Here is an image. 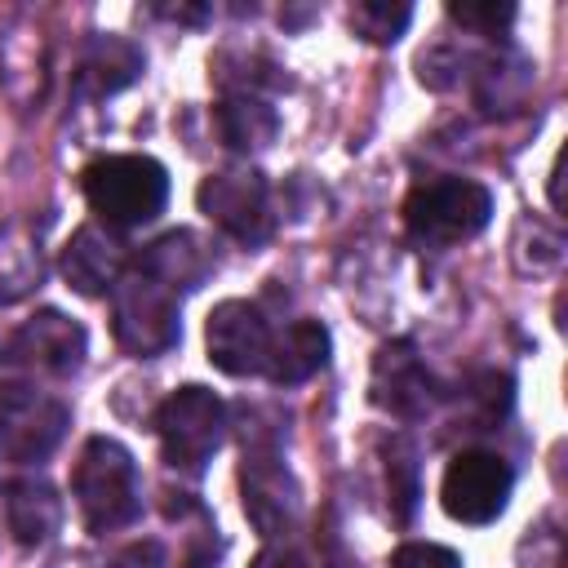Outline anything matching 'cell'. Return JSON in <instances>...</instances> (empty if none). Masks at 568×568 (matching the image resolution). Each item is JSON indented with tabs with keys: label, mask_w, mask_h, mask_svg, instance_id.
<instances>
[{
	"label": "cell",
	"mask_w": 568,
	"mask_h": 568,
	"mask_svg": "<svg viewBox=\"0 0 568 568\" xmlns=\"http://www.w3.org/2000/svg\"><path fill=\"white\" fill-rule=\"evenodd\" d=\"M80 191L106 226L129 231V226H146L164 213L169 169L151 155H98L93 164H84Z\"/></svg>",
	"instance_id": "6da1fadb"
},
{
	"label": "cell",
	"mask_w": 568,
	"mask_h": 568,
	"mask_svg": "<svg viewBox=\"0 0 568 568\" xmlns=\"http://www.w3.org/2000/svg\"><path fill=\"white\" fill-rule=\"evenodd\" d=\"M4 524H9L13 541L44 546L62 528V497L53 493V484L22 475V479L4 484Z\"/></svg>",
	"instance_id": "2e32d148"
},
{
	"label": "cell",
	"mask_w": 568,
	"mask_h": 568,
	"mask_svg": "<svg viewBox=\"0 0 568 568\" xmlns=\"http://www.w3.org/2000/svg\"><path fill=\"white\" fill-rule=\"evenodd\" d=\"M386 488H390V515L408 524L417 510V457L404 439H390L386 448Z\"/></svg>",
	"instance_id": "44dd1931"
},
{
	"label": "cell",
	"mask_w": 568,
	"mask_h": 568,
	"mask_svg": "<svg viewBox=\"0 0 568 568\" xmlns=\"http://www.w3.org/2000/svg\"><path fill=\"white\" fill-rule=\"evenodd\" d=\"M528 89H532V67L524 58H506V62L493 58L479 71V102H484V111H515Z\"/></svg>",
	"instance_id": "d6986e66"
},
{
	"label": "cell",
	"mask_w": 568,
	"mask_h": 568,
	"mask_svg": "<svg viewBox=\"0 0 568 568\" xmlns=\"http://www.w3.org/2000/svg\"><path fill=\"white\" fill-rule=\"evenodd\" d=\"M200 213L209 222H217L231 240H240L244 248H257L275 235V213H271V186L257 169H226L200 182L195 191Z\"/></svg>",
	"instance_id": "8992f818"
},
{
	"label": "cell",
	"mask_w": 568,
	"mask_h": 568,
	"mask_svg": "<svg viewBox=\"0 0 568 568\" xmlns=\"http://www.w3.org/2000/svg\"><path fill=\"white\" fill-rule=\"evenodd\" d=\"M351 31L368 44H395L408 22H413V4H390V0H359L351 4Z\"/></svg>",
	"instance_id": "ffe728a7"
},
{
	"label": "cell",
	"mask_w": 568,
	"mask_h": 568,
	"mask_svg": "<svg viewBox=\"0 0 568 568\" xmlns=\"http://www.w3.org/2000/svg\"><path fill=\"white\" fill-rule=\"evenodd\" d=\"M328 364V328L320 320H293L271 337L266 377L275 386H302Z\"/></svg>",
	"instance_id": "9a60e30c"
},
{
	"label": "cell",
	"mask_w": 568,
	"mask_h": 568,
	"mask_svg": "<svg viewBox=\"0 0 568 568\" xmlns=\"http://www.w3.org/2000/svg\"><path fill=\"white\" fill-rule=\"evenodd\" d=\"M271 324L262 320V311L253 302H217L209 311V324H204V346H209V359L213 368L231 373V377H253V373H266V359H271Z\"/></svg>",
	"instance_id": "9c48e42d"
},
{
	"label": "cell",
	"mask_w": 568,
	"mask_h": 568,
	"mask_svg": "<svg viewBox=\"0 0 568 568\" xmlns=\"http://www.w3.org/2000/svg\"><path fill=\"white\" fill-rule=\"evenodd\" d=\"M515 488V470L488 453V448H466L448 462L444 484H439V501L457 524H493Z\"/></svg>",
	"instance_id": "52a82bcc"
},
{
	"label": "cell",
	"mask_w": 568,
	"mask_h": 568,
	"mask_svg": "<svg viewBox=\"0 0 568 568\" xmlns=\"http://www.w3.org/2000/svg\"><path fill=\"white\" fill-rule=\"evenodd\" d=\"M142 67H146V58H142V49L133 40H124V36H93L84 44L80 62H75V98H89V102L111 98V93L129 89L142 75Z\"/></svg>",
	"instance_id": "4fadbf2b"
},
{
	"label": "cell",
	"mask_w": 568,
	"mask_h": 568,
	"mask_svg": "<svg viewBox=\"0 0 568 568\" xmlns=\"http://www.w3.org/2000/svg\"><path fill=\"white\" fill-rule=\"evenodd\" d=\"M253 568H306V559H302L293 546H266V550L253 559Z\"/></svg>",
	"instance_id": "484cf974"
},
{
	"label": "cell",
	"mask_w": 568,
	"mask_h": 568,
	"mask_svg": "<svg viewBox=\"0 0 568 568\" xmlns=\"http://www.w3.org/2000/svg\"><path fill=\"white\" fill-rule=\"evenodd\" d=\"M493 217V191L475 178H435L404 200V226L417 244L448 248L479 235Z\"/></svg>",
	"instance_id": "3957f363"
},
{
	"label": "cell",
	"mask_w": 568,
	"mask_h": 568,
	"mask_svg": "<svg viewBox=\"0 0 568 568\" xmlns=\"http://www.w3.org/2000/svg\"><path fill=\"white\" fill-rule=\"evenodd\" d=\"M430 373L408 342H390L373 359V404L390 408L395 417H422L430 408Z\"/></svg>",
	"instance_id": "7c38bea8"
},
{
	"label": "cell",
	"mask_w": 568,
	"mask_h": 568,
	"mask_svg": "<svg viewBox=\"0 0 568 568\" xmlns=\"http://www.w3.org/2000/svg\"><path fill=\"white\" fill-rule=\"evenodd\" d=\"M155 435L173 470L200 475L226 439V404L209 386H178L155 413Z\"/></svg>",
	"instance_id": "277c9868"
},
{
	"label": "cell",
	"mask_w": 568,
	"mask_h": 568,
	"mask_svg": "<svg viewBox=\"0 0 568 568\" xmlns=\"http://www.w3.org/2000/svg\"><path fill=\"white\" fill-rule=\"evenodd\" d=\"M138 271L151 275L155 284H164L169 293H191L213 275V248L195 231L182 226V231H169L155 244H146Z\"/></svg>",
	"instance_id": "5bb4252c"
},
{
	"label": "cell",
	"mask_w": 568,
	"mask_h": 568,
	"mask_svg": "<svg viewBox=\"0 0 568 568\" xmlns=\"http://www.w3.org/2000/svg\"><path fill=\"white\" fill-rule=\"evenodd\" d=\"M448 18L470 27V31H479V36H497V31L510 27L515 4H448Z\"/></svg>",
	"instance_id": "7402d4cb"
},
{
	"label": "cell",
	"mask_w": 568,
	"mask_h": 568,
	"mask_svg": "<svg viewBox=\"0 0 568 568\" xmlns=\"http://www.w3.org/2000/svg\"><path fill=\"white\" fill-rule=\"evenodd\" d=\"M164 18H173V22H204L209 18V9H160Z\"/></svg>",
	"instance_id": "4316f807"
},
{
	"label": "cell",
	"mask_w": 568,
	"mask_h": 568,
	"mask_svg": "<svg viewBox=\"0 0 568 568\" xmlns=\"http://www.w3.org/2000/svg\"><path fill=\"white\" fill-rule=\"evenodd\" d=\"M213 124L231 151H262L280 133V115L262 93H226L213 111Z\"/></svg>",
	"instance_id": "e0dca14e"
},
{
	"label": "cell",
	"mask_w": 568,
	"mask_h": 568,
	"mask_svg": "<svg viewBox=\"0 0 568 568\" xmlns=\"http://www.w3.org/2000/svg\"><path fill=\"white\" fill-rule=\"evenodd\" d=\"M44 275L40 248L22 226H4L0 231V302H18L27 297Z\"/></svg>",
	"instance_id": "ac0fdd59"
},
{
	"label": "cell",
	"mask_w": 568,
	"mask_h": 568,
	"mask_svg": "<svg viewBox=\"0 0 568 568\" xmlns=\"http://www.w3.org/2000/svg\"><path fill=\"white\" fill-rule=\"evenodd\" d=\"M71 493H75V506H80V519L89 532L102 537V532L133 524L142 510L133 453L111 435H93L80 448V462L71 470Z\"/></svg>",
	"instance_id": "7a4b0ae2"
},
{
	"label": "cell",
	"mask_w": 568,
	"mask_h": 568,
	"mask_svg": "<svg viewBox=\"0 0 568 568\" xmlns=\"http://www.w3.org/2000/svg\"><path fill=\"white\" fill-rule=\"evenodd\" d=\"M124 266H129V248L102 226H80L62 248V280L84 297L111 293L124 280Z\"/></svg>",
	"instance_id": "8fae6325"
},
{
	"label": "cell",
	"mask_w": 568,
	"mask_h": 568,
	"mask_svg": "<svg viewBox=\"0 0 568 568\" xmlns=\"http://www.w3.org/2000/svg\"><path fill=\"white\" fill-rule=\"evenodd\" d=\"M111 328L115 342L138 355H164L182 342V315H178V293H169L164 284H155L151 275L133 271L111 288Z\"/></svg>",
	"instance_id": "5b68a950"
},
{
	"label": "cell",
	"mask_w": 568,
	"mask_h": 568,
	"mask_svg": "<svg viewBox=\"0 0 568 568\" xmlns=\"http://www.w3.org/2000/svg\"><path fill=\"white\" fill-rule=\"evenodd\" d=\"M390 568H462V555L439 541H404L390 555Z\"/></svg>",
	"instance_id": "603a6c76"
},
{
	"label": "cell",
	"mask_w": 568,
	"mask_h": 568,
	"mask_svg": "<svg viewBox=\"0 0 568 568\" xmlns=\"http://www.w3.org/2000/svg\"><path fill=\"white\" fill-rule=\"evenodd\" d=\"M178 568H217V559H213V528H209V524L191 537V546H186V555L178 559Z\"/></svg>",
	"instance_id": "d4e9b609"
},
{
	"label": "cell",
	"mask_w": 568,
	"mask_h": 568,
	"mask_svg": "<svg viewBox=\"0 0 568 568\" xmlns=\"http://www.w3.org/2000/svg\"><path fill=\"white\" fill-rule=\"evenodd\" d=\"M71 426V413L62 399L27 395L0 408V462L9 466H36L44 462Z\"/></svg>",
	"instance_id": "30bf717a"
},
{
	"label": "cell",
	"mask_w": 568,
	"mask_h": 568,
	"mask_svg": "<svg viewBox=\"0 0 568 568\" xmlns=\"http://www.w3.org/2000/svg\"><path fill=\"white\" fill-rule=\"evenodd\" d=\"M102 568H164V546L160 541H133V546L115 550Z\"/></svg>",
	"instance_id": "cb8c5ba5"
},
{
	"label": "cell",
	"mask_w": 568,
	"mask_h": 568,
	"mask_svg": "<svg viewBox=\"0 0 568 568\" xmlns=\"http://www.w3.org/2000/svg\"><path fill=\"white\" fill-rule=\"evenodd\" d=\"M240 497H244L248 524H253L262 537H284V532L297 524L302 488H297L293 470L280 462L275 444H244Z\"/></svg>",
	"instance_id": "ba28073f"
}]
</instances>
